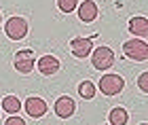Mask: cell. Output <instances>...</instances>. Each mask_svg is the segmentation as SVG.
I'll list each match as a JSON object with an SVG mask.
<instances>
[{
  "label": "cell",
  "instance_id": "6da1fadb",
  "mask_svg": "<svg viewBox=\"0 0 148 125\" xmlns=\"http://www.w3.org/2000/svg\"><path fill=\"white\" fill-rule=\"evenodd\" d=\"M125 57H129L133 62H146L148 60V45L144 38H131L123 45Z\"/></svg>",
  "mask_w": 148,
  "mask_h": 125
},
{
  "label": "cell",
  "instance_id": "7a4b0ae2",
  "mask_svg": "<svg viewBox=\"0 0 148 125\" xmlns=\"http://www.w3.org/2000/svg\"><path fill=\"white\" fill-rule=\"evenodd\" d=\"M28 30H30V25H28V19L25 17H11L9 21H6L4 25V32H6V36L11 38V41H21V38L28 36Z\"/></svg>",
  "mask_w": 148,
  "mask_h": 125
},
{
  "label": "cell",
  "instance_id": "3957f363",
  "mask_svg": "<svg viewBox=\"0 0 148 125\" xmlns=\"http://www.w3.org/2000/svg\"><path fill=\"white\" fill-rule=\"evenodd\" d=\"M91 64L95 70H108L114 64V51L110 47H97L91 51Z\"/></svg>",
  "mask_w": 148,
  "mask_h": 125
},
{
  "label": "cell",
  "instance_id": "277c9868",
  "mask_svg": "<svg viewBox=\"0 0 148 125\" xmlns=\"http://www.w3.org/2000/svg\"><path fill=\"white\" fill-rule=\"evenodd\" d=\"M13 64H15V70L21 72V74H28L36 68V57H34V51L32 49H21L17 51L15 57H13Z\"/></svg>",
  "mask_w": 148,
  "mask_h": 125
},
{
  "label": "cell",
  "instance_id": "5b68a950",
  "mask_svg": "<svg viewBox=\"0 0 148 125\" xmlns=\"http://www.w3.org/2000/svg\"><path fill=\"white\" fill-rule=\"evenodd\" d=\"M123 87H125V81L119 74H104L99 78V91L104 95H119Z\"/></svg>",
  "mask_w": 148,
  "mask_h": 125
},
{
  "label": "cell",
  "instance_id": "8992f818",
  "mask_svg": "<svg viewBox=\"0 0 148 125\" xmlns=\"http://www.w3.org/2000/svg\"><path fill=\"white\" fill-rule=\"evenodd\" d=\"M23 108H25V113H28L32 119H40V117H45L47 110H49L47 102L42 100V98H36V95H30L28 100H25Z\"/></svg>",
  "mask_w": 148,
  "mask_h": 125
},
{
  "label": "cell",
  "instance_id": "52a82bcc",
  "mask_svg": "<svg viewBox=\"0 0 148 125\" xmlns=\"http://www.w3.org/2000/svg\"><path fill=\"white\" fill-rule=\"evenodd\" d=\"M70 51L74 57H80V60H85L87 55H91L93 51V38H72L70 43Z\"/></svg>",
  "mask_w": 148,
  "mask_h": 125
},
{
  "label": "cell",
  "instance_id": "ba28073f",
  "mask_svg": "<svg viewBox=\"0 0 148 125\" xmlns=\"http://www.w3.org/2000/svg\"><path fill=\"white\" fill-rule=\"evenodd\" d=\"M53 110H55V115L59 119H70L74 115V110H76V102H74L72 98H68V95H62V98H57Z\"/></svg>",
  "mask_w": 148,
  "mask_h": 125
},
{
  "label": "cell",
  "instance_id": "9c48e42d",
  "mask_svg": "<svg viewBox=\"0 0 148 125\" xmlns=\"http://www.w3.org/2000/svg\"><path fill=\"white\" fill-rule=\"evenodd\" d=\"M95 17H97L95 0H83V4H78V19L83 23H91Z\"/></svg>",
  "mask_w": 148,
  "mask_h": 125
},
{
  "label": "cell",
  "instance_id": "30bf717a",
  "mask_svg": "<svg viewBox=\"0 0 148 125\" xmlns=\"http://www.w3.org/2000/svg\"><path fill=\"white\" fill-rule=\"evenodd\" d=\"M36 68L42 72L45 76H53V74L59 70V60H57L55 55H42V57L36 62Z\"/></svg>",
  "mask_w": 148,
  "mask_h": 125
},
{
  "label": "cell",
  "instance_id": "8fae6325",
  "mask_svg": "<svg viewBox=\"0 0 148 125\" xmlns=\"http://www.w3.org/2000/svg\"><path fill=\"white\" fill-rule=\"evenodd\" d=\"M129 32L136 38H146L148 36V19L146 17H131L129 19Z\"/></svg>",
  "mask_w": 148,
  "mask_h": 125
},
{
  "label": "cell",
  "instance_id": "7c38bea8",
  "mask_svg": "<svg viewBox=\"0 0 148 125\" xmlns=\"http://www.w3.org/2000/svg\"><path fill=\"white\" fill-rule=\"evenodd\" d=\"M108 121H110V125H125L127 121H129V115H127V110H125V108L116 106V108H112V110H110Z\"/></svg>",
  "mask_w": 148,
  "mask_h": 125
},
{
  "label": "cell",
  "instance_id": "4fadbf2b",
  "mask_svg": "<svg viewBox=\"0 0 148 125\" xmlns=\"http://www.w3.org/2000/svg\"><path fill=\"white\" fill-rule=\"evenodd\" d=\"M2 110H6L9 115H17L21 110V102H19L17 95H6L2 100Z\"/></svg>",
  "mask_w": 148,
  "mask_h": 125
},
{
  "label": "cell",
  "instance_id": "5bb4252c",
  "mask_svg": "<svg viewBox=\"0 0 148 125\" xmlns=\"http://www.w3.org/2000/svg\"><path fill=\"white\" fill-rule=\"evenodd\" d=\"M95 91H97V85L91 83V81H83L78 85V93H80V98H85V100H93V98H95Z\"/></svg>",
  "mask_w": 148,
  "mask_h": 125
},
{
  "label": "cell",
  "instance_id": "9a60e30c",
  "mask_svg": "<svg viewBox=\"0 0 148 125\" xmlns=\"http://www.w3.org/2000/svg\"><path fill=\"white\" fill-rule=\"evenodd\" d=\"M57 6H59V11H64V13H72L78 6V0H57Z\"/></svg>",
  "mask_w": 148,
  "mask_h": 125
},
{
  "label": "cell",
  "instance_id": "2e32d148",
  "mask_svg": "<svg viewBox=\"0 0 148 125\" xmlns=\"http://www.w3.org/2000/svg\"><path fill=\"white\" fill-rule=\"evenodd\" d=\"M138 87L144 91H148V72H142V74H140V78H138Z\"/></svg>",
  "mask_w": 148,
  "mask_h": 125
},
{
  "label": "cell",
  "instance_id": "e0dca14e",
  "mask_svg": "<svg viewBox=\"0 0 148 125\" xmlns=\"http://www.w3.org/2000/svg\"><path fill=\"white\" fill-rule=\"evenodd\" d=\"M4 125H25V121L21 119V117H17V115H11L9 119H6Z\"/></svg>",
  "mask_w": 148,
  "mask_h": 125
},
{
  "label": "cell",
  "instance_id": "ac0fdd59",
  "mask_svg": "<svg viewBox=\"0 0 148 125\" xmlns=\"http://www.w3.org/2000/svg\"><path fill=\"white\" fill-rule=\"evenodd\" d=\"M0 23H2V13H0Z\"/></svg>",
  "mask_w": 148,
  "mask_h": 125
},
{
  "label": "cell",
  "instance_id": "d6986e66",
  "mask_svg": "<svg viewBox=\"0 0 148 125\" xmlns=\"http://www.w3.org/2000/svg\"><path fill=\"white\" fill-rule=\"evenodd\" d=\"M140 125H146V123H140Z\"/></svg>",
  "mask_w": 148,
  "mask_h": 125
}]
</instances>
